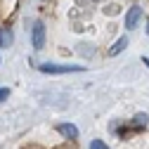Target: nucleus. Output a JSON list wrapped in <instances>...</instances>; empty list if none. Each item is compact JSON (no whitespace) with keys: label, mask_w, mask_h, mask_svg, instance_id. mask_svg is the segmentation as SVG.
<instances>
[{"label":"nucleus","mask_w":149,"mask_h":149,"mask_svg":"<svg viewBox=\"0 0 149 149\" xmlns=\"http://www.w3.org/2000/svg\"><path fill=\"white\" fill-rule=\"evenodd\" d=\"M43 73H78L83 71V66L78 64H40Z\"/></svg>","instance_id":"1"},{"label":"nucleus","mask_w":149,"mask_h":149,"mask_svg":"<svg viewBox=\"0 0 149 149\" xmlns=\"http://www.w3.org/2000/svg\"><path fill=\"white\" fill-rule=\"evenodd\" d=\"M33 47L36 50H43L45 47V26H43V22H36L33 24Z\"/></svg>","instance_id":"2"},{"label":"nucleus","mask_w":149,"mask_h":149,"mask_svg":"<svg viewBox=\"0 0 149 149\" xmlns=\"http://www.w3.org/2000/svg\"><path fill=\"white\" fill-rule=\"evenodd\" d=\"M140 17H142V10H140L137 5L130 7V10L125 12V29H135L137 22H140Z\"/></svg>","instance_id":"3"},{"label":"nucleus","mask_w":149,"mask_h":149,"mask_svg":"<svg viewBox=\"0 0 149 149\" xmlns=\"http://www.w3.org/2000/svg\"><path fill=\"white\" fill-rule=\"evenodd\" d=\"M57 130H59L64 137H69V140H76V137H78V128H76V125H71V123H62Z\"/></svg>","instance_id":"4"},{"label":"nucleus","mask_w":149,"mask_h":149,"mask_svg":"<svg viewBox=\"0 0 149 149\" xmlns=\"http://www.w3.org/2000/svg\"><path fill=\"white\" fill-rule=\"evenodd\" d=\"M12 40H14L12 31H10L7 26H0V47H10V45H12Z\"/></svg>","instance_id":"5"},{"label":"nucleus","mask_w":149,"mask_h":149,"mask_svg":"<svg viewBox=\"0 0 149 149\" xmlns=\"http://www.w3.org/2000/svg\"><path fill=\"white\" fill-rule=\"evenodd\" d=\"M125 47H128V38L123 36V38H118V40H116L114 45L109 47V57H116V54H118V52H123Z\"/></svg>","instance_id":"6"},{"label":"nucleus","mask_w":149,"mask_h":149,"mask_svg":"<svg viewBox=\"0 0 149 149\" xmlns=\"http://www.w3.org/2000/svg\"><path fill=\"white\" fill-rule=\"evenodd\" d=\"M90 149H107V144H104L102 140H92V142H90Z\"/></svg>","instance_id":"7"},{"label":"nucleus","mask_w":149,"mask_h":149,"mask_svg":"<svg viewBox=\"0 0 149 149\" xmlns=\"http://www.w3.org/2000/svg\"><path fill=\"white\" fill-rule=\"evenodd\" d=\"M144 123H147V116L144 114H137L135 116V125H144Z\"/></svg>","instance_id":"8"},{"label":"nucleus","mask_w":149,"mask_h":149,"mask_svg":"<svg viewBox=\"0 0 149 149\" xmlns=\"http://www.w3.org/2000/svg\"><path fill=\"white\" fill-rule=\"evenodd\" d=\"M7 97H10V90L7 88H0V102H5Z\"/></svg>","instance_id":"9"},{"label":"nucleus","mask_w":149,"mask_h":149,"mask_svg":"<svg viewBox=\"0 0 149 149\" xmlns=\"http://www.w3.org/2000/svg\"><path fill=\"white\" fill-rule=\"evenodd\" d=\"M147 33H149V29H147Z\"/></svg>","instance_id":"10"}]
</instances>
